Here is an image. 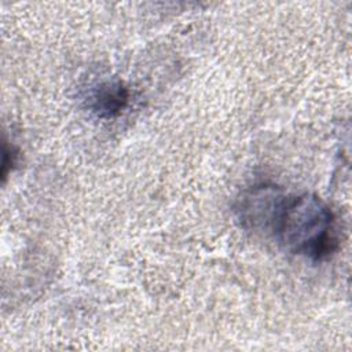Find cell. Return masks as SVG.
Here are the masks:
<instances>
[{
	"label": "cell",
	"instance_id": "1",
	"mask_svg": "<svg viewBox=\"0 0 352 352\" xmlns=\"http://www.w3.org/2000/svg\"><path fill=\"white\" fill-rule=\"evenodd\" d=\"M271 234L290 253L314 261L330 257L340 242L333 210L312 192L285 194Z\"/></svg>",
	"mask_w": 352,
	"mask_h": 352
},
{
	"label": "cell",
	"instance_id": "2",
	"mask_svg": "<svg viewBox=\"0 0 352 352\" xmlns=\"http://www.w3.org/2000/svg\"><path fill=\"white\" fill-rule=\"evenodd\" d=\"M275 184H257L243 191L236 202V216L246 230L271 232L274 219L285 197Z\"/></svg>",
	"mask_w": 352,
	"mask_h": 352
},
{
	"label": "cell",
	"instance_id": "3",
	"mask_svg": "<svg viewBox=\"0 0 352 352\" xmlns=\"http://www.w3.org/2000/svg\"><path fill=\"white\" fill-rule=\"evenodd\" d=\"M129 89L117 77H99L84 88L85 107L98 118L111 120L118 117L129 103Z\"/></svg>",
	"mask_w": 352,
	"mask_h": 352
}]
</instances>
